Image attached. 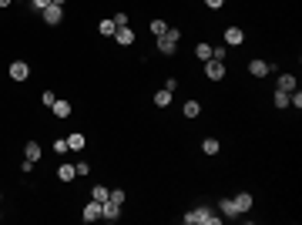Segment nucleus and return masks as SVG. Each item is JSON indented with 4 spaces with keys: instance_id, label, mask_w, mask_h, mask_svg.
Instances as JSON below:
<instances>
[{
    "instance_id": "obj_11",
    "label": "nucleus",
    "mask_w": 302,
    "mask_h": 225,
    "mask_svg": "<svg viewBox=\"0 0 302 225\" xmlns=\"http://www.w3.org/2000/svg\"><path fill=\"white\" fill-rule=\"evenodd\" d=\"M225 44H232V47H239V44H245V31L242 27H225Z\"/></svg>"
},
{
    "instance_id": "obj_15",
    "label": "nucleus",
    "mask_w": 302,
    "mask_h": 225,
    "mask_svg": "<svg viewBox=\"0 0 302 225\" xmlns=\"http://www.w3.org/2000/svg\"><path fill=\"white\" fill-rule=\"evenodd\" d=\"M51 111H54V118H71V101H64V97H57L54 105H51Z\"/></svg>"
},
{
    "instance_id": "obj_35",
    "label": "nucleus",
    "mask_w": 302,
    "mask_h": 225,
    "mask_svg": "<svg viewBox=\"0 0 302 225\" xmlns=\"http://www.w3.org/2000/svg\"><path fill=\"white\" fill-rule=\"evenodd\" d=\"M51 4H61V7H64V4H67V0H51Z\"/></svg>"
},
{
    "instance_id": "obj_5",
    "label": "nucleus",
    "mask_w": 302,
    "mask_h": 225,
    "mask_svg": "<svg viewBox=\"0 0 302 225\" xmlns=\"http://www.w3.org/2000/svg\"><path fill=\"white\" fill-rule=\"evenodd\" d=\"M10 81H17V84L31 81V64H27V61H14V64H10Z\"/></svg>"
},
{
    "instance_id": "obj_3",
    "label": "nucleus",
    "mask_w": 302,
    "mask_h": 225,
    "mask_svg": "<svg viewBox=\"0 0 302 225\" xmlns=\"http://www.w3.org/2000/svg\"><path fill=\"white\" fill-rule=\"evenodd\" d=\"M275 71V64H272V61H262V57H255V61H248V74H252V78H269V74Z\"/></svg>"
},
{
    "instance_id": "obj_4",
    "label": "nucleus",
    "mask_w": 302,
    "mask_h": 225,
    "mask_svg": "<svg viewBox=\"0 0 302 225\" xmlns=\"http://www.w3.org/2000/svg\"><path fill=\"white\" fill-rule=\"evenodd\" d=\"M40 20H44L47 27H57V24L64 20V7H61V4H51V7H44V10H40Z\"/></svg>"
},
{
    "instance_id": "obj_32",
    "label": "nucleus",
    "mask_w": 302,
    "mask_h": 225,
    "mask_svg": "<svg viewBox=\"0 0 302 225\" xmlns=\"http://www.w3.org/2000/svg\"><path fill=\"white\" fill-rule=\"evenodd\" d=\"M40 101H44V105L51 108V105H54V101H57V97H54V91H44V94H40Z\"/></svg>"
},
{
    "instance_id": "obj_19",
    "label": "nucleus",
    "mask_w": 302,
    "mask_h": 225,
    "mask_svg": "<svg viewBox=\"0 0 302 225\" xmlns=\"http://www.w3.org/2000/svg\"><path fill=\"white\" fill-rule=\"evenodd\" d=\"M202 152H205L208 158H215V155L222 152V145H218V138H205V141H202Z\"/></svg>"
},
{
    "instance_id": "obj_28",
    "label": "nucleus",
    "mask_w": 302,
    "mask_h": 225,
    "mask_svg": "<svg viewBox=\"0 0 302 225\" xmlns=\"http://www.w3.org/2000/svg\"><path fill=\"white\" fill-rule=\"evenodd\" d=\"M111 20H114V27H128V24H131V17H128L124 10H121V14H114Z\"/></svg>"
},
{
    "instance_id": "obj_29",
    "label": "nucleus",
    "mask_w": 302,
    "mask_h": 225,
    "mask_svg": "<svg viewBox=\"0 0 302 225\" xmlns=\"http://www.w3.org/2000/svg\"><path fill=\"white\" fill-rule=\"evenodd\" d=\"M108 198H111V202H118V205H124V198H128V195H124V188H111V195H108Z\"/></svg>"
},
{
    "instance_id": "obj_22",
    "label": "nucleus",
    "mask_w": 302,
    "mask_h": 225,
    "mask_svg": "<svg viewBox=\"0 0 302 225\" xmlns=\"http://www.w3.org/2000/svg\"><path fill=\"white\" fill-rule=\"evenodd\" d=\"M114 31H118V27H114V20H111V17H104L101 24H97V34H101V37H111Z\"/></svg>"
},
{
    "instance_id": "obj_20",
    "label": "nucleus",
    "mask_w": 302,
    "mask_h": 225,
    "mask_svg": "<svg viewBox=\"0 0 302 225\" xmlns=\"http://www.w3.org/2000/svg\"><path fill=\"white\" fill-rule=\"evenodd\" d=\"M108 195H111V188H108V185H94V188H91V202H97V205L108 202Z\"/></svg>"
},
{
    "instance_id": "obj_17",
    "label": "nucleus",
    "mask_w": 302,
    "mask_h": 225,
    "mask_svg": "<svg viewBox=\"0 0 302 225\" xmlns=\"http://www.w3.org/2000/svg\"><path fill=\"white\" fill-rule=\"evenodd\" d=\"M40 155H44L40 141H27V145H24V158H31V161H40Z\"/></svg>"
},
{
    "instance_id": "obj_6",
    "label": "nucleus",
    "mask_w": 302,
    "mask_h": 225,
    "mask_svg": "<svg viewBox=\"0 0 302 225\" xmlns=\"http://www.w3.org/2000/svg\"><path fill=\"white\" fill-rule=\"evenodd\" d=\"M225 61H205V78L208 81H225Z\"/></svg>"
},
{
    "instance_id": "obj_9",
    "label": "nucleus",
    "mask_w": 302,
    "mask_h": 225,
    "mask_svg": "<svg viewBox=\"0 0 302 225\" xmlns=\"http://www.w3.org/2000/svg\"><path fill=\"white\" fill-rule=\"evenodd\" d=\"M101 218H104V222H118V218H121V205H118V202H111V198L101 202Z\"/></svg>"
},
{
    "instance_id": "obj_14",
    "label": "nucleus",
    "mask_w": 302,
    "mask_h": 225,
    "mask_svg": "<svg viewBox=\"0 0 302 225\" xmlns=\"http://www.w3.org/2000/svg\"><path fill=\"white\" fill-rule=\"evenodd\" d=\"M84 145H88V135H81V131H71V135H67V148H71V152H84Z\"/></svg>"
},
{
    "instance_id": "obj_33",
    "label": "nucleus",
    "mask_w": 302,
    "mask_h": 225,
    "mask_svg": "<svg viewBox=\"0 0 302 225\" xmlns=\"http://www.w3.org/2000/svg\"><path fill=\"white\" fill-rule=\"evenodd\" d=\"M222 4H225V0H205V7H208V10H222Z\"/></svg>"
},
{
    "instance_id": "obj_1",
    "label": "nucleus",
    "mask_w": 302,
    "mask_h": 225,
    "mask_svg": "<svg viewBox=\"0 0 302 225\" xmlns=\"http://www.w3.org/2000/svg\"><path fill=\"white\" fill-rule=\"evenodd\" d=\"M178 44H182V31H178V27H168L161 37H155V51H158L161 57L178 54Z\"/></svg>"
},
{
    "instance_id": "obj_2",
    "label": "nucleus",
    "mask_w": 302,
    "mask_h": 225,
    "mask_svg": "<svg viewBox=\"0 0 302 225\" xmlns=\"http://www.w3.org/2000/svg\"><path fill=\"white\" fill-rule=\"evenodd\" d=\"M218 222H222V215H215L212 205H198L185 215V225H218Z\"/></svg>"
},
{
    "instance_id": "obj_23",
    "label": "nucleus",
    "mask_w": 302,
    "mask_h": 225,
    "mask_svg": "<svg viewBox=\"0 0 302 225\" xmlns=\"http://www.w3.org/2000/svg\"><path fill=\"white\" fill-rule=\"evenodd\" d=\"M168 105H171V91H165V88L155 91V108H168Z\"/></svg>"
},
{
    "instance_id": "obj_24",
    "label": "nucleus",
    "mask_w": 302,
    "mask_h": 225,
    "mask_svg": "<svg viewBox=\"0 0 302 225\" xmlns=\"http://www.w3.org/2000/svg\"><path fill=\"white\" fill-rule=\"evenodd\" d=\"M272 105L286 111V108H289V94H286V91H275V94H272Z\"/></svg>"
},
{
    "instance_id": "obj_30",
    "label": "nucleus",
    "mask_w": 302,
    "mask_h": 225,
    "mask_svg": "<svg viewBox=\"0 0 302 225\" xmlns=\"http://www.w3.org/2000/svg\"><path fill=\"white\" fill-rule=\"evenodd\" d=\"M165 91H171V94H175V91H178V78H165Z\"/></svg>"
},
{
    "instance_id": "obj_16",
    "label": "nucleus",
    "mask_w": 302,
    "mask_h": 225,
    "mask_svg": "<svg viewBox=\"0 0 302 225\" xmlns=\"http://www.w3.org/2000/svg\"><path fill=\"white\" fill-rule=\"evenodd\" d=\"M81 218H84V222H94V218H101V205H97V202H88V205L81 209Z\"/></svg>"
},
{
    "instance_id": "obj_34",
    "label": "nucleus",
    "mask_w": 302,
    "mask_h": 225,
    "mask_svg": "<svg viewBox=\"0 0 302 225\" xmlns=\"http://www.w3.org/2000/svg\"><path fill=\"white\" fill-rule=\"evenodd\" d=\"M10 4H14V0H0V10H7Z\"/></svg>"
},
{
    "instance_id": "obj_7",
    "label": "nucleus",
    "mask_w": 302,
    "mask_h": 225,
    "mask_svg": "<svg viewBox=\"0 0 302 225\" xmlns=\"http://www.w3.org/2000/svg\"><path fill=\"white\" fill-rule=\"evenodd\" d=\"M218 215L222 218H242V212L235 209V202H232L229 195H222V198H218Z\"/></svg>"
},
{
    "instance_id": "obj_10",
    "label": "nucleus",
    "mask_w": 302,
    "mask_h": 225,
    "mask_svg": "<svg viewBox=\"0 0 302 225\" xmlns=\"http://www.w3.org/2000/svg\"><path fill=\"white\" fill-rule=\"evenodd\" d=\"M232 202H235V209L242 212V215H245V212H252V205H255V198H252V192H245V188H242L239 195H232Z\"/></svg>"
},
{
    "instance_id": "obj_18",
    "label": "nucleus",
    "mask_w": 302,
    "mask_h": 225,
    "mask_svg": "<svg viewBox=\"0 0 302 225\" xmlns=\"http://www.w3.org/2000/svg\"><path fill=\"white\" fill-rule=\"evenodd\" d=\"M182 114H185V118H198V114H202V105L195 101V97H188V101L182 105Z\"/></svg>"
},
{
    "instance_id": "obj_26",
    "label": "nucleus",
    "mask_w": 302,
    "mask_h": 225,
    "mask_svg": "<svg viewBox=\"0 0 302 225\" xmlns=\"http://www.w3.org/2000/svg\"><path fill=\"white\" fill-rule=\"evenodd\" d=\"M229 57V44H218V47H212V61H225Z\"/></svg>"
},
{
    "instance_id": "obj_21",
    "label": "nucleus",
    "mask_w": 302,
    "mask_h": 225,
    "mask_svg": "<svg viewBox=\"0 0 302 225\" xmlns=\"http://www.w3.org/2000/svg\"><path fill=\"white\" fill-rule=\"evenodd\" d=\"M195 57H198L202 64H205V61H212V44H205V40H202V44H195Z\"/></svg>"
},
{
    "instance_id": "obj_13",
    "label": "nucleus",
    "mask_w": 302,
    "mask_h": 225,
    "mask_svg": "<svg viewBox=\"0 0 302 225\" xmlns=\"http://www.w3.org/2000/svg\"><path fill=\"white\" fill-rule=\"evenodd\" d=\"M275 91L292 94V91H295V74H279V78H275Z\"/></svg>"
},
{
    "instance_id": "obj_31",
    "label": "nucleus",
    "mask_w": 302,
    "mask_h": 225,
    "mask_svg": "<svg viewBox=\"0 0 302 225\" xmlns=\"http://www.w3.org/2000/svg\"><path fill=\"white\" fill-rule=\"evenodd\" d=\"M74 168H78V175H88L91 165H88V161H74Z\"/></svg>"
},
{
    "instance_id": "obj_27",
    "label": "nucleus",
    "mask_w": 302,
    "mask_h": 225,
    "mask_svg": "<svg viewBox=\"0 0 302 225\" xmlns=\"http://www.w3.org/2000/svg\"><path fill=\"white\" fill-rule=\"evenodd\" d=\"M71 148H67V138H54V155H67Z\"/></svg>"
},
{
    "instance_id": "obj_25",
    "label": "nucleus",
    "mask_w": 302,
    "mask_h": 225,
    "mask_svg": "<svg viewBox=\"0 0 302 225\" xmlns=\"http://www.w3.org/2000/svg\"><path fill=\"white\" fill-rule=\"evenodd\" d=\"M148 31L155 34V37H161V34L168 31V24H165V20H151V24H148Z\"/></svg>"
},
{
    "instance_id": "obj_8",
    "label": "nucleus",
    "mask_w": 302,
    "mask_h": 225,
    "mask_svg": "<svg viewBox=\"0 0 302 225\" xmlns=\"http://www.w3.org/2000/svg\"><path fill=\"white\" fill-rule=\"evenodd\" d=\"M111 37H114V44H121V47H131V44H135V27H131V24H128V27H118Z\"/></svg>"
},
{
    "instance_id": "obj_37",
    "label": "nucleus",
    "mask_w": 302,
    "mask_h": 225,
    "mask_svg": "<svg viewBox=\"0 0 302 225\" xmlns=\"http://www.w3.org/2000/svg\"><path fill=\"white\" fill-rule=\"evenodd\" d=\"M0 218H4V215H0Z\"/></svg>"
},
{
    "instance_id": "obj_36",
    "label": "nucleus",
    "mask_w": 302,
    "mask_h": 225,
    "mask_svg": "<svg viewBox=\"0 0 302 225\" xmlns=\"http://www.w3.org/2000/svg\"><path fill=\"white\" fill-rule=\"evenodd\" d=\"M0 202H4V192H0Z\"/></svg>"
},
{
    "instance_id": "obj_12",
    "label": "nucleus",
    "mask_w": 302,
    "mask_h": 225,
    "mask_svg": "<svg viewBox=\"0 0 302 225\" xmlns=\"http://www.w3.org/2000/svg\"><path fill=\"white\" fill-rule=\"evenodd\" d=\"M57 178H61L64 185H67V182H74V178H78V168H74V161H61V165H57Z\"/></svg>"
}]
</instances>
